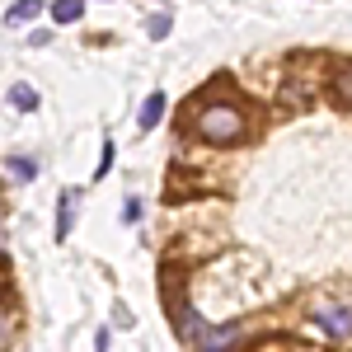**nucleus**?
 I'll return each mask as SVG.
<instances>
[{"label": "nucleus", "mask_w": 352, "mask_h": 352, "mask_svg": "<svg viewBox=\"0 0 352 352\" xmlns=\"http://www.w3.org/2000/svg\"><path fill=\"white\" fill-rule=\"evenodd\" d=\"M188 127H192V136L207 141V146H235V141H244L249 118H244L240 104H230V99H212V104H192Z\"/></svg>", "instance_id": "obj_1"}, {"label": "nucleus", "mask_w": 352, "mask_h": 352, "mask_svg": "<svg viewBox=\"0 0 352 352\" xmlns=\"http://www.w3.org/2000/svg\"><path fill=\"white\" fill-rule=\"evenodd\" d=\"M310 324L320 329V333H329L333 343H348L352 338V305H315Z\"/></svg>", "instance_id": "obj_2"}, {"label": "nucleus", "mask_w": 352, "mask_h": 352, "mask_svg": "<svg viewBox=\"0 0 352 352\" xmlns=\"http://www.w3.org/2000/svg\"><path fill=\"white\" fill-rule=\"evenodd\" d=\"M244 333H240V324H221V329H202V333H197V343H192V348L197 352H230L235 348V343H240Z\"/></svg>", "instance_id": "obj_3"}, {"label": "nucleus", "mask_w": 352, "mask_h": 352, "mask_svg": "<svg viewBox=\"0 0 352 352\" xmlns=\"http://www.w3.org/2000/svg\"><path fill=\"white\" fill-rule=\"evenodd\" d=\"M76 202H80V192H76V188L61 192V202H56V240H71V226H76Z\"/></svg>", "instance_id": "obj_4"}, {"label": "nucleus", "mask_w": 352, "mask_h": 352, "mask_svg": "<svg viewBox=\"0 0 352 352\" xmlns=\"http://www.w3.org/2000/svg\"><path fill=\"white\" fill-rule=\"evenodd\" d=\"M43 14V0H14L10 10H5V24L10 28H24V24H33Z\"/></svg>", "instance_id": "obj_5"}, {"label": "nucleus", "mask_w": 352, "mask_h": 352, "mask_svg": "<svg viewBox=\"0 0 352 352\" xmlns=\"http://www.w3.org/2000/svg\"><path fill=\"white\" fill-rule=\"evenodd\" d=\"M164 109H169V104H164V89H155V94H151V99L141 104V132H151V127H160Z\"/></svg>", "instance_id": "obj_6"}, {"label": "nucleus", "mask_w": 352, "mask_h": 352, "mask_svg": "<svg viewBox=\"0 0 352 352\" xmlns=\"http://www.w3.org/2000/svg\"><path fill=\"white\" fill-rule=\"evenodd\" d=\"M85 14V0H52V19L56 24H76Z\"/></svg>", "instance_id": "obj_7"}, {"label": "nucleus", "mask_w": 352, "mask_h": 352, "mask_svg": "<svg viewBox=\"0 0 352 352\" xmlns=\"http://www.w3.org/2000/svg\"><path fill=\"white\" fill-rule=\"evenodd\" d=\"M10 109H19V113H33V109H38L33 85H10Z\"/></svg>", "instance_id": "obj_8"}, {"label": "nucleus", "mask_w": 352, "mask_h": 352, "mask_svg": "<svg viewBox=\"0 0 352 352\" xmlns=\"http://www.w3.org/2000/svg\"><path fill=\"white\" fill-rule=\"evenodd\" d=\"M10 179H19V184H33V179H38V164L28 160V155H10Z\"/></svg>", "instance_id": "obj_9"}, {"label": "nucleus", "mask_w": 352, "mask_h": 352, "mask_svg": "<svg viewBox=\"0 0 352 352\" xmlns=\"http://www.w3.org/2000/svg\"><path fill=\"white\" fill-rule=\"evenodd\" d=\"M333 94H338V99L352 109V61H343V66L333 71Z\"/></svg>", "instance_id": "obj_10"}, {"label": "nucleus", "mask_w": 352, "mask_h": 352, "mask_svg": "<svg viewBox=\"0 0 352 352\" xmlns=\"http://www.w3.org/2000/svg\"><path fill=\"white\" fill-rule=\"evenodd\" d=\"M10 338H14V315H10V305L0 296V352L10 348Z\"/></svg>", "instance_id": "obj_11"}, {"label": "nucleus", "mask_w": 352, "mask_h": 352, "mask_svg": "<svg viewBox=\"0 0 352 352\" xmlns=\"http://www.w3.org/2000/svg\"><path fill=\"white\" fill-rule=\"evenodd\" d=\"M113 169V141H104V151H99V164H94V179H104Z\"/></svg>", "instance_id": "obj_12"}, {"label": "nucleus", "mask_w": 352, "mask_h": 352, "mask_svg": "<svg viewBox=\"0 0 352 352\" xmlns=\"http://www.w3.org/2000/svg\"><path fill=\"white\" fill-rule=\"evenodd\" d=\"M169 28H174V19H169V14H155V19L146 24V33H151V38H164Z\"/></svg>", "instance_id": "obj_13"}, {"label": "nucleus", "mask_w": 352, "mask_h": 352, "mask_svg": "<svg viewBox=\"0 0 352 352\" xmlns=\"http://www.w3.org/2000/svg\"><path fill=\"white\" fill-rule=\"evenodd\" d=\"M122 221H141V202H136V197L122 202Z\"/></svg>", "instance_id": "obj_14"}]
</instances>
